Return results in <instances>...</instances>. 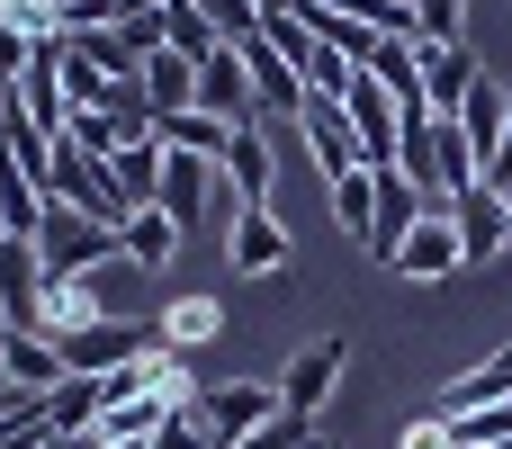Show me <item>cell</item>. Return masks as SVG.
Masks as SVG:
<instances>
[{"mask_svg":"<svg viewBox=\"0 0 512 449\" xmlns=\"http://www.w3.org/2000/svg\"><path fill=\"white\" fill-rule=\"evenodd\" d=\"M117 252H126L117 225H99V216H81V207H63V198H45V225H36L45 279H90V270H108Z\"/></svg>","mask_w":512,"mask_h":449,"instance_id":"6da1fadb","label":"cell"},{"mask_svg":"<svg viewBox=\"0 0 512 449\" xmlns=\"http://www.w3.org/2000/svg\"><path fill=\"white\" fill-rule=\"evenodd\" d=\"M189 414L207 423L216 449H234V441H252L261 423H279V378H216V387H198Z\"/></svg>","mask_w":512,"mask_h":449,"instance_id":"7a4b0ae2","label":"cell"},{"mask_svg":"<svg viewBox=\"0 0 512 449\" xmlns=\"http://www.w3.org/2000/svg\"><path fill=\"white\" fill-rule=\"evenodd\" d=\"M153 342H162V333H144V324H126V315H99V324L63 333V342H54V360H63V378H108V369L144 360Z\"/></svg>","mask_w":512,"mask_h":449,"instance_id":"3957f363","label":"cell"},{"mask_svg":"<svg viewBox=\"0 0 512 449\" xmlns=\"http://www.w3.org/2000/svg\"><path fill=\"white\" fill-rule=\"evenodd\" d=\"M45 198H63V207H81V216H99V225H126V198H117L108 162H90L81 144H54V162H45Z\"/></svg>","mask_w":512,"mask_h":449,"instance_id":"277c9868","label":"cell"},{"mask_svg":"<svg viewBox=\"0 0 512 449\" xmlns=\"http://www.w3.org/2000/svg\"><path fill=\"white\" fill-rule=\"evenodd\" d=\"M342 369H351L342 342H306V351H288V369H279V414H288V423H315V414L333 405Z\"/></svg>","mask_w":512,"mask_h":449,"instance_id":"5b68a950","label":"cell"},{"mask_svg":"<svg viewBox=\"0 0 512 449\" xmlns=\"http://www.w3.org/2000/svg\"><path fill=\"white\" fill-rule=\"evenodd\" d=\"M243 72H252V108H261V126H270V117H306L315 90H306V72H297L270 36H243Z\"/></svg>","mask_w":512,"mask_h":449,"instance_id":"8992f818","label":"cell"},{"mask_svg":"<svg viewBox=\"0 0 512 449\" xmlns=\"http://www.w3.org/2000/svg\"><path fill=\"white\" fill-rule=\"evenodd\" d=\"M270 180H279V162H270V126L243 117L234 144H225V162H216V189H225L234 207H270Z\"/></svg>","mask_w":512,"mask_h":449,"instance_id":"52a82bcc","label":"cell"},{"mask_svg":"<svg viewBox=\"0 0 512 449\" xmlns=\"http://www.w3.org/2000/svg\"><path fill=\"white\" fill-rule=\"evenodd\" d=\"M396 279H414V288H441V279H459L468 270V252H459V225H450V207L441 216H423L405 243H396V261H387Z\"/></svg>","mask_w":512,"mask_h":449,"instance_id":"ba28073f","label":"cell"},{"mask_svg":"<svg viewBox=\"0 0 512 449\" xmlns=\"http://www.w3.org/2000/svg\"><path fill=\"white\" fill-rule=\"evenodd\" d=\"M450 225H459V252H468V261H495V252L512 243V198L495 189V180H477V189L450 198Z\"/></svg>","mask_w":512,"mask_h":449,"instance_id":"9c48e42d","label":"cell"},{"mask_svg":"<svg viewBox=\"0 0 512 449\" xmlns=\"http://www.w3.org/2000/svg\"><path fill=\"white\" fill-rule=\"evenodd\" d=\"M297 135H306V153H315V171H324V189H333V180H351V171H369V153H360V135H351V117H342L333 99H306V117H297Z\"/></svg>","mask_w":512,"mask_h":449,"instance_id":"30bf717a","label":"cell"},{"mask_svg":"<svg viewBox=\"0 0 512 449\" xmlns=\"http://www.w3.org/2000/svg\"><path fill=\"white\" fill-rule=\"evenodd\" d=\"M369 171H378V225H369V252L396 261V243L423 225V189H414V171H396V162H369Z\"/></svg>","mask_w":512,"mask_h":449,"instance_id":"8fae6325","label":"cell"},{"mask_svg":"<svg viewBox=\"0 0 512 449\" xmlns=\"http://www.w3.org/2000/svg\"><path fill=\"white\" fill-rule=\"evenodd\" d=\"M198 108H207V117H225V126L261 117V108H252V72H243V45H216V54L198 63Z\"/></svg>","mask_w":512,"mask_h":449,"instance_id":"7c38bea8","label":"cell"},{"mask_svg":"<svg viewBox=\"0 0 512 449\" xmlns=\"http://www.w3.org/2000/svg\"><path fill=\"white\" fill-rule=\"evenodd\" d=\"M225 261H234L243 279H261V270H288V225H279L270 207H234V234H225Z\"/></svg>","mask_w":512,"mask_h":449,"instance_id":"4fadbf2b","label":"cell"},{"mask_svg":"<svg viewBox=\"0 0 512 449\" xmlns=\"http://www.w3.org/2000/svg\"><path fill=\"white\" fill-rule=\"evenodd\" d=\"M342 117H351V135H360V153H369V162H396V99H387L369 72L342 90Z\"/></svg>","mask_w":512,"mask_h":449,"instance_id":"5bb4252c","label":"cell"},{"mask_svg":"<svg viewBox=\"0 0 512 449\" xmlns=\"http://www.w3.org/2000/svg\"><path fill=\"white\" fill-rule=\"evenodd\" d=\"M504 126H512V99H504V81H468V99H459V135L477 144V162H495L504 153Z\"/></svg>","mask_w":512,"mask_h":449,"instance_id":"9a60e30c","label":"cell"},{"mask_svg":"<svg viewBox=\"0 0 512 449\" xmlns=\"http://www.w3.org/2000/svg\"><path fill=\"white\" fill-rule=\"evenodd\" d=\"M153 144H162V153H198V162H225L234 126H225V117H207V108H171V117H153Z\"/></svg>","mask_w":512,"mask_h":449,"instance_id":"2e32d148","label":"cell"},{"mask_svg":"<svg viewBox=\"0 0 512 449\" xmlns=\"http://www.w3.org/2000/svg\"><path fill=\"white\" fill-rule=\"evenodd\" d=\"M162 171H171V153L144 135V144H126V153H108V180H117V198H126V216L135 207H162Z\"/></svg>","mask_w":512,"mask_h":449,"instance_id":"e0dca14e","label":"cell"},{"mask_svg":"<svg viewBox=\"0 0 512 449\" xmlns=\"http://www.w3.org/2000/svg\"><path fill=\"white\" fill-rule=\"evenodd\" d=\"M99 315H117L90 279H45V315H36V333L45 342H63V333H81V324H99Z\"/></svg>","mask_w":512,"mask_h":449,"instance_id":"ac0fdd59","label":"cell"},{"mask_svg":"<svg viewBox=\"0 0 512 449\" xmlns=\"http://www.w3.org/2000/svg\"><path fill=\"white\" fill-rule=\"evenodd\" d=\"M468 81H477L468 45H423V108H432V117H459Z\"/></svg>","mask_w":512,"mask_h":449,"instance_id":"d6986e66","label":"cell"},{"mask_svg":"<svg viewBox=\"0 0 512 449\" xmlns=\"http://www.w3.org/2000/svg\"><path fill=\"white\" fill-rule=\"evenodd\" d=\"M135 81H144L153 117H171V108H198V63H189V54H171V45H153Z\"/></svg>","mask_w":512,"mask_h":449,"instance_id":"ffe728a7","label":"cell"},{"mask_svg":"<svg viewBox=\"0 0 512 449\" xmlns=\"http://www.w3.org/2000/svg\"><path fill=\"white\" fill-rule=\"evenodd\" d=\"M207 198H216V162H198V153H171V171H162V216L189 234Z\"/></svg>","mask_w":512,"mask_h":449,"instance_id":"44dd1931","label":"cell"},{"mask_svg":"<svg viewBox=\"0 0 512 449\" xmlns=\"http://www.w3.org/2000/svg\"><path fill=\"white\" fill-rule=\"evenodd\" d=\"M117 243H126V261H135V270H162V261L180 252V225H171L162 207H135V216L117 225Z\"/></svg>","mask_w":512,"mask_h":449,"instance_id":"7402d4cb","label":"cell"},{"mask_svg":"<svg viewBox=\"0 0 512 449\" xmlns=\"http://www.w3.org/2000/svg\"><path fill=\"white\" fill-rule=\"evenodd\" d=\"M0 369H9L27 396H54V387H63V360H54V342H45V333H9Z\"/></svg>","mask_w":512,"mask_h":449,"instance_id":"603a6c76","label":"cell"},{"mask_svg":"<svg viewBox=\"0 0 512 449\" xmlns=\"http://www.w3.org/2000/svg\"><path fill=\"white\" fill-rule=\"evenodd\" d=\"M162 45H171V54H189V63H207V54L225 45V27H216L198 0H162Z\"/></svg>","mask_w":512,"mask_h":449,"instance_id":"cb8c5ba5","label":"cell"},{"mask_svg":"<svg viewBox=\"0 0 512 449\" xmlns=\"http://www.w3.org/2000/svg\"><path fill=\"white\" fill-rule=\"evenodd\" d=\"M99 405H108L99 378H63V387L45 396V432H99Z\"/></svg>","mask_w":512,"mask_h":449,"instance_id":"d4e9b609","label":"cell"},{"mask_svg":"<svg viewBox=\"0 0 512 449\" xmlns=\"http://www.w3.org/2000/svg\"><path fill=\"white\" fill-rule=\"evenodd\" d=\"M225 333V306L216 297H171V315H162V342L171 351H198V342H216Z\"/></svg>","mask_w":512,"mask_h":449,"instance_id":"484cf974","label":"cell"},{"mask_svg":"<svg viewBox=\"0 0 512 449\" xmlns=\"http://www.w3.org/2000/svg\"><path fill=\"white\" fill-rule=\"evenodd\" d=\"M72 45H81V54H90L108 81H135V72H144V54L126 45V27H117V18H108V27H90V36H72Z\"/></svg>","mask_w":512,"mask_h":449,"instance_id":"4316f807","label":"cell"},{"mask_svg":"<svg viewBox=\"0 0 512 449\" xmlns=\"http://www.w3.org/2000/svg\"><path fill=\"white\" fill-rule=\"evenodd\" d=\"M54 81H63V108H99V99H108V72H99V63H90L72 36H63V63H54Z\"/></svg>","mask_w":512,"mask_h":449,"instance_id":"83f0119b","label":"cell"},{"mask_svg":"<svg viewBox=\"0 0 512 449\" xmlns=\"http://www.w3.org/2000/svg\"><path fill=\"white\" fill-rule=\"evenodd\" d=\"M333 216H342V234H360V243H369V225H378V171L333 180Z\"/></svg>","mask_w":512,"mask_h":449,"instance_id":"f1b7e54d","label":"cell"},{"mask_svg":"<svg viewBox=\"0 0 512 449\" xmlns=\"http://www.w3.org/2000/svg\"><path fill=\"white\" fill-rule=\"evenodd\" d=\"M351 81H360V63H351V54H333V45H315V54H306V90H315V99H333V108H342V90H351Z\"/></svg>","mask_w":512,"mask_h":449,"instance_id":"f546056e","label":"cell"},{"mask_svg":"<svg viewBox=\"0 0 512 449\" xmlns=\"http://www.w3.org/2000/svg\"><path fill=\"white\" fill-rule=\"evenodd\" d=\"M459 27H468V0H414V36L423 45H459Z\"/></svg>","mask_w":512,"mask_h":449,"instance_id":"4dcf8cb0","label":"cell"},{"mask_svg":"<svg viewBox=\"0 0 512 449\" xmlns=\"http://www.w3.org/2000/svg\"><path fill=\"white\" fill-rule=\"evenodd\" d=\"M198 9H207V18L225 27V45H243V36H261V9H252V0H198Z\"/></svg>","mask_w":512,"mask_h":449,"instance_id":"1f68e13d","label":"cell"},{"mask_svg":"<svg viewBox=\"0 0 512 449\" xmlns=\"http://www.w3.org/2000/svg\"><path fill=\"white\" fill-rule=\"evenodd\" d=\"M27 54H36V36H27L18 18H0V90H18V72H27Z\"/></svg>","mask_w":512,"mask_h":449,"instance_id":"d6a6232c","label":"cell"},{"mask_svg":"<svg viewBox=\"0 0 512 449\" xmlns=\"http://www.w3.org/2000/svg\"><path fill=\"white\" fill-rule=\"evenodd\" d=\"M306 441H315V423H288L279 414V423H261L252 441H234V449H306Z\"/></svg>","mask_w":512,"mask_h":449,"instance_id":"836d02e7","label":"cell"},{"mask_svg":"<svg viewBox=\"0 0 512 449\" xmlns=\"http://www.w3.org/2000/svg\"><path fill=\"white\" fill-rule=\"evenodd\" d=\"M405 449H459V432L441 414H423V423H405Z\"/></svg>","mask_w":512,"mask_h":449,"instance_id":"e575fe53","label":"cell"},{"mask_svg":"<svg viewBox=\"0 0 512 449\" xmlns=\"http://www.w3.org/2000/svg\"><path fill=\"white\" fill-rule=\"evenodd\" d=\"M486 180H495V189H512V126H504V153L486 162Z\"/></svg>","mask_w":512,"mask_h":449,"instance_id":"d590c367","label":"cell"},{"mask_svg":"<svg viewBox=\"0 0 512 449\" xmlns=\"http://www.w3.org/2000/svg\"><path fill=\"white\" fill-rule=\"evenodd\" d=\"M99 449H153V441H99Z\"/></svg>","mask_w":512,"mask_h":449,"instance_id":"8d00e7d4","label":"cell"},{"mask_svg":"<svg viewBox=\"0 0 512 449\" xmlns=\"http://www.w3.org/2000/svg\"><path fill=\"white\" fill-rule=\"evenodd\" d=\"M252 9H261V18H270V9H288V0H252Z\"/></svg>","mask_w":512,"mask_h":449,"instance_id":"74e56055","label":"cell"},{"mask_svg":"<svg viewBox=\"0 0 512 449\" xmlns=\"http://www.w3.org/2000/svg\"><path fill=\"white\" fill-rule=\"evenodd\" d=\"M0 351H9V315H0Z\"/></svg>","mask_w":512,"mask_h":449,"instance_id":"f35d334b","label":"cell"},{"mask_svg":"<svg viewBox=\"0 0 512 449\" xmlns=\"http://www.w3.org/2000/svg\"><path fill=\"white\" fill-rule=\"evenodd\" d=\"M486 449H512V441H486Z\"/></svg>","mask_w":512,"mask_h":449,"instance_id":"ab89813d","label":"cell"},{"mask_svg":"<svg viewBox=\"0 0 512 449\" xmlns=\"http://www.w3.org/2000/svg\"><path fill=\"white\" fill-rule=\"evenodd\" d=\"M504 198H512V189H504Z\"/></svg>","mask_w":512,"mask_h":449,"instance_id":"60d3db41","label":"cell"}]
</instances>
